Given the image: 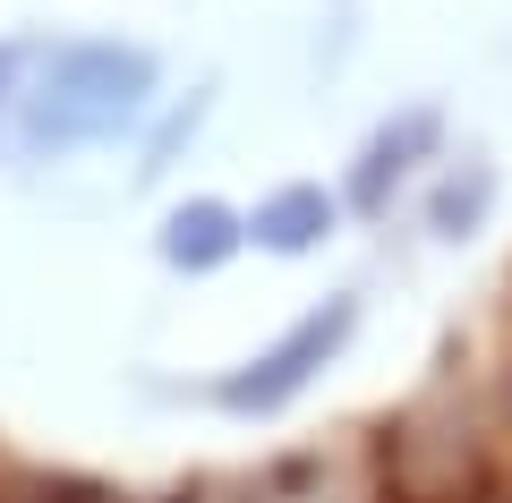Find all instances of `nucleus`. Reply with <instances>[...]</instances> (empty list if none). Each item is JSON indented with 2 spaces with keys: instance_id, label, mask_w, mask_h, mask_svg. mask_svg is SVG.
Instances as JSON below:
<instances>
[{
  "instance_id": "nucleus-1",
  "label": "nucleus",
  "mask_w": 512,
  "mask_h": 503,
  "mask_svg": "<svg viewBox=\"0 0 512 503\" xmlns=\"http://www.w3.org/2000/svg\"><path fill=\"white\" fill-rule=\"evenodd\" d=\"M154 86H163V69H154L146 43H120V35L43 43L18 103V154L60 162V154H86V145H111L120 128H137L154 111Z\"/></svg>"
},
{
  "instance_id": "nucleus-2",
  "label": "nucleus",
  "mask_w": 512,
  "mask_h": 503,
  "mask_svg": "<svg viewBox=\"0 0 512 503\" xmlns=\"http://www.w3.org/2000/svg\"><path fill=\"white\" fill-rule=\"evenodd\" d=\"M350 342H359V290H333L325 307H308L299 324H282L256 359H239L231 376H214V410H231V418H282Z\"/></svg>"
},
{
  "instance_id": "nucleus-3",
  "label": "nucleus",
  "mask_w": 512,
  "mask_h": 503,
  "mask_svg": "<svg viewBox=\"0 0 512 503\" xmlns=\"http://www.w3.org/2000/svg\"><path fill=\"white\" fill-rule=\"evenodd\" d=\"M427 162H444V111L436 103H402L393 120H376L367 128V145H359V162H350V188H342V205L350 214H393V197H402L410 180H419Z\"/></svg>"
},
{
  "instance_id": "nucleus-4",
  "label": "nucleus",
  "mask_w": 512,
  "mask_h": 503,
  "mask_svg": "<svg viewBox=\"0 0 512 503\" xmlns=\"http://www.w3.org/2000/svg\"><path fill=\"white\" fill-rule=\"evenodd\" d=\"M342 214H350V205L333 197L325 180H282L274 197L248 205V239L265 256H316L333 231H342Z\"/></svg>"
},
{
  "instance_id": "nucleus-5",
  "label": "nucleus",
  "mask_w": 512,
  "mask_h": 503,
  "mask_svg": "<svg viewBox=\"0 0 512 503\" xmlns=\"http://www.w3.org/2000/svg\"><path fill=\"white\" fill-rule=\"evenodd\" d=\"M154 248H163L171 273H222L239 248H248V214L222 197H188L163 214V231H154Z\"/></svg>"
},
{
  "instance_id": "nucleus-6",
  "label": "nucleus",
  "mask_w": 512,
  "mask_h": 503,
  "mask_svg": "<svg viewBox=\"0 0 512 503\" xmlns=\"http://www.w3.org/2000/svg\"><path fill=\"white\" fill-rule=\"evenodd\" d=\"M495 197H504V171H495L487 154H461L453 171L427 188V239H444V248H470V239L495 222Z\"/></svg>"
},
{
  "instance_id": "nucleus-7",
  "label": "nucleus",
  "mask_w": 512,
  "mask_h": 503,
  "mask_svg": "<svg viewBox=\"0 0 512 503\" xmlns=\"http://www.w3.org/2000/svg\"><path fill=\"white\" fill-rule=\"evenodd\" d=\"M35 52H43V43H26V35L0 43V145H18V103H26V69H35Z\"/></svg>"
}]
</instances>
